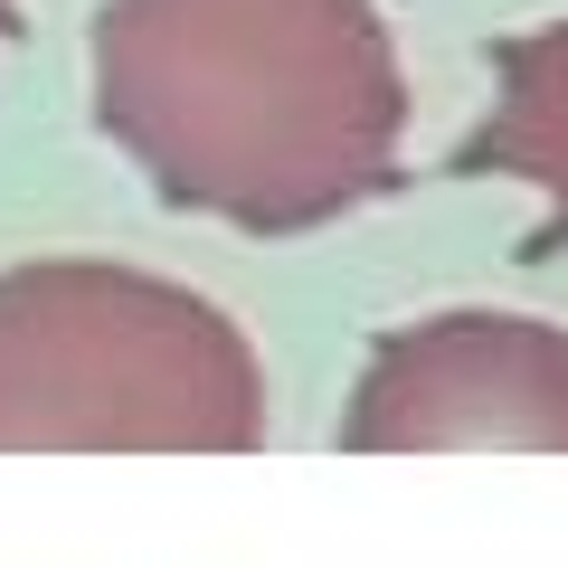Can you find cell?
<instances>
[{
  "label": "cell",
  "instance_id": "cell-3",
  "mask_svg": "<svg viewBox=\"0 0 568 568\" xmlns=\"http://www.w3.org/2000/svg\"><path fill=\"white\" fill-rule=\"evenodd\" d=\"M351 455H568V332L540 313H426L369 342Z\"/></svg>",
  "mask_w": 568,
  "mask_h": 568
},
{
  "label": "cell",
  "instance_id": "cell-1",
  "mask_svg": "<svg viewBox=\"0 0 568 568\" xmlns=\"http://www.w3.org/2000/svg\"><path fill=\"white\" fill-rule=\"evenodd\" d=\"M85 77L162 209L313 237L398 190L407 67L379 0H104Z\"/></svg>",
  "mask_w": 568,
  "mask_h": 568
},
{
  "label": "cell",
  "instance_id": "cell-2",
  "mask_svg": "<svg viewBox=\"0 0 568 568\" xmlns=\"http://www.w3.org/2000/svg\"><path fill=\"white\" fill-rule=\"evenodd\" d=\"M265 361L209 294L104 256L0 275V455H246Z\"/></svg>",
  "mask_w": 568,
  "mask_h": 568
},
{
  "label": "cell",
  "instance_id": "cell-5",
  "mask_svg": "<svg viewBox=\"0 0 568 568\" xmlns=\"http://www.w3.org/2000/svg\"><path fill=\"white\" fill-rule=\"evenodd\" d=\"M0 39H10V0H0Z\"/></svg>",
  "mask_w": 568,
  "mask_h": 568
},
{
  "label": "cell",
  "instance_id": "cell-4",
  "mask_svg": "<svg viewBox=\"0 0 568 568\" xmlns=\"http://www.w3.org/2000/svg\"><path fill=\"white\" fill-rule=\"evenodd\" d=\"M455 171L465 181H530L549 209L521 237V256L530 265L568 256V20H540L493 48V104L455 142Z\"/></svg>",
  "mask_w": 568,
  "mask_h": 568
}]
</instances>
